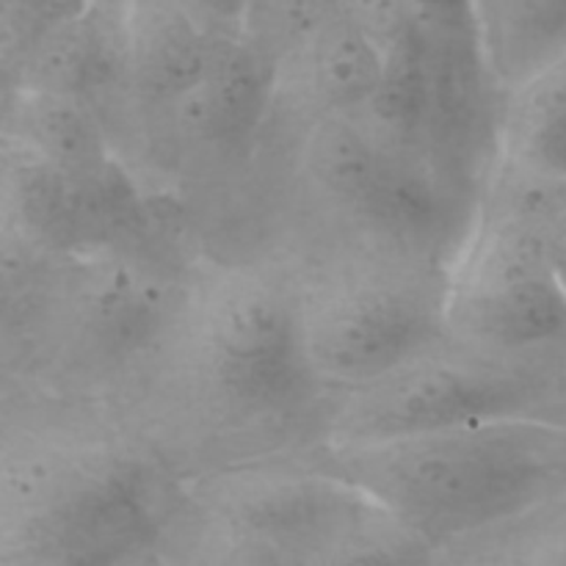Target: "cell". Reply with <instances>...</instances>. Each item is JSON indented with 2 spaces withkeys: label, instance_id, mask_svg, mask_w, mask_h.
<instances>
[{
  "label": "cell",
  "instance_id": "obj_1",
  "mask_svg": "<svg viewBox=\"0 0 566 566\" xmlns=\"http://www.w3.org/2000/svg\"><path fill=\"white\" fill-rule=\"evenodd\" d=\"M326 468L407 528L453 536L509 517L566 481V426L509 418L337 446Z\"/></svg>",
  "mask_w": 566,
  "mask_h": 566
},
{
  "label": "cell",
  "instance_id": "obj_2",
  "mask_svg": "<svg viewBox=\"0 0 566 566\" xmlns=\"http://www.w3.org/2000/svg\"><path fill=\"white\" fill-rule=\"evenodd\" d=\"M553 396V381L539 370L431 348L392 374L354 387L335 431L340 446H359L490 420L545 418L539 412Z\"/></svg>",
  "mask_w": 566,
  "mask_h": 566
},
{
  "label": "cell",
  "instance_id": "obj_3",
  "mask_svg": "<svg viewBox=\"0 0 566 566\" xmlns=\"http://www.w3.org/2000/svg\"><path fill=\"white\" fill-rule=\"evenodd\" d=\"M547 227L490 213L446 307L448 326L503 352L566 340V291L545 254Z\"/></svg>",
  "mask_w": 566,
  "mask_h": 566
},
{
  "label": "cell",
  "instance_id": "obj_4",
  "mask_svg": "<svg viewBox=\"0 0 566 566\" xmlns=\"http://www.w3.org/2000/svg\"><path fill=\"white\" fill-rule=\"evenodd\" d=\"M448 326L446 307L390 282H346L304 307V340L315 374L363 387L431 352Z\"/></svg>",
  "mask_w": 566,
  "mask_h": 566
},
{
  "label": "cell",
  "instance_id": "obj_5",
  "mask_svg": "<svg viewBox=\"0 0 566 566\" xmlns=\"http://www.w3.org/2000/svg\"><path fill=\"white\" fill-rule=\"evenodd\" d=\"M205 357L221 390L249 407L296 401L315 374L304 340V307L258 276L216 287L205 313Z\"/></svg>",
  "mask_w": 566,
  "mask_h": 566
},
{
  "label": "cell",
  "instance_id": "obj_6",
  "mask_svg": "<svg viewBox=\"0 0 566 566\" xmlns=\"http://www.w3.org/2000/svg\"><path fill=\"white\" fill-rule=\"evenodd\" d=\"M9 197L22 232L55 252H94L142 221L136 186L114 160L66 171L20 155Z\"/></svg>",
  "mask_w": 566,
  "mask_h": 566
},
{
  "label": "cell",
  "instance_id": "obj_7",
  "mask_svg": "<svg viewBox=\"0 0 566 566\" xmlns=\"http://www.w3.org/2000/svg\"><path fill=\"white\" fill-rule=\"evenodd\" d=\"M276 72L280 64L247 33H219L202 81L169 103L177 130L216 149L241 147L269 114Z\"/></svg>",
  "mask_w": 566,
  "mask_h": 566
},
{
  "label": "cell",
  "instance_id": "obj_8",
  "mask_svg": "<svg viewBox=\"0 0 566 566\" xmlns=\"http://www.w3.org/2000/svg\"><path fill=\"white\" fill-rule=\"evenodd\" d=\"M219 33L175 3L144 6L125 33V75L142 97L169 105L197 86L216 55Z\"/></svg>",
  "mask_w": 566,
  "mask_h": 566
},
{
  "label": "cell",
  "instance_id": "obj_9",
  "mask_svg": "<svg viewBox=\"0 0 566 566\" xmlns=\"http://www.w3.org/2000/svg\"><path fill=\"white\" fill-rule=\"evenodd\" d=\"M125 36L83 9L22 50V88L88 99L125 75Z\"/></svg>",
  "mask_w": 566,
  "mask_h": 566
},
{
  "label": "cell",
  "instance_id": "obj_10",
  "mask_svg": "<svg viewBox=\"0 0 566 566\" xmlns=\"http://www.w3.org/2000/svg\"><path fill=\"white\" fill-rule=\"evenodd\" d=\"M475 31L486 72L517 92L566 55V0H475Z\"/></svg>",
  "mask_w": 566,
  "mask_h": 566
},
{
  "label": "cell",
  "instance_id": "obj_11",
  "mask_svg": "<svg viewBox=\"0 0 566 566\" xmlns=\"http://www.w3.org/2000/svg\"><path fill=\"white\" fill-rule=\"evenodd\" d=\"M287 61L302 92L326 114H357L379 86L385 59L337 6Z\"/></svg>",
  "mask_w": 566,
  "mask_h": 566
},
{
  "label": "cell",
  "instance_id": "obj_12",
  "mask_svg": "<svg viewBox=\"0 0 566 566\" xmlns=\"http://www.w3.org/2000/svg\"><path fill=\"white\" fill-rule=\"evenodd\" d=\"M9 133L22 155L66 171H88L114 160L88 99L22 88Z\"/></svg>",
  "mask_w": 566,
  "mask_h": 566
},
{
  "label": "cell",
  "instance_id": "obj_13",
  "mask_svg": "<svg viewBox=\"0 0 566 566\" xmlns=\"http://www.w3.org/2000/svg\"><path fill=\"white\" fill-rule=\"evenodd\" d=\"M503 130L512 166L566 182V55L514 92Z\"/></svg>",
  "mask_w": 566,
  "mask_h": 566
},
{
  "label": "cell",
  "instance_id": "obj_14",
  "mask_svg": "<svg viewBox=\"0 0 566 566\" xmlns=\"http://www.w3.org/2000/svg\"><path fill=\"white\" fill-rule=\"evenodd\" d=\"M92 304L103 335L114 340H138L164 321L169 291L158 276L119 265L99 280Z\"/></svg>",
  "mask_w": 566,
  "mask_h": 566
},
{
  "label": "cell",
  "instance_id": "obj_15",
  "mask_svg": "<svg viewBox=\"0 0 566 566\" xmlns=\"http://www.w3.org/2000/svg\"><path fill=\"white\" fill-rule=\"evenodd\" d=\"M335 9L337 0H249L241 31L282 64Z\"/></svg>",
  "mask_w": 566,
  "mask_h": 566
},
{
  "label": "cell",
  "instance_id": "obj_16",
  "mask_svg": "<svg viewBox=\"0 0 566 566\" xmlns=\"http://www.w3.org/2000/svg\"><path fill=\"white\" fill-rule=\"evenodd\" d=\"M337 6L385 61L412 48L423 36L415 0H337Z\"/></svg>",
  "mask_w": 566,
  "mask_h": 566
},
{
  "label": "cell",
  "instance_id": "obj_17",
  "mask_svg": "<svg viewBox=\"0 0 566 566\" xmlns=\"http://www.w3.org/2000/svg\"><path fill=\"white\" fill-rule=\"evenodd\" d=\"M130 547L133 539H61L22 547L17 566H114Z\"/></svg>",
  "mask_w": 566,
  "mask_h": 566
},
{
  "label": "cell",
  "instance_id": "obj_18",
  "mask_svg": "<svg viewBox=\"0 0 566 566\" xmlns=\"http://www.w3.org/2000/svg\"><path fill=\"white\" fill-rule=\"evenodd\" d=\"M420 22L429 33L442 36H475V0H415Z\"/></svg>",
  "mask_w": 566,
  "mask_h": 566
},
{
  "label": "cell",
  "instance_id": "obj_19",
  "mask_svg": "<svg viewBox=\"0 0 566 566\" xmlns=\"http://www.w3.org/2000/svg\"><path fill=\"white\" fill-rule=\"evenodd\" d=\"M213 566H287L280 547L260 531H247V534L232 536L216 553Z\"/></svg>",
  "mask_w": 566,
  "mask_h": 566
},
{
  "label": "cell",
  "instance_id": "obj_20",
  "mask_svg": "<svg viewBox=\"0 0 566 566\" xmlns=\"http://www.w3.org/2000/svg\"><path fill=\"white\" fill-rule=\"evenodd\" d=\"M332 566H429L423 553L412 551L407 545H379L365 547V551L352 553Z\"/></svg>",
  "mask_w": 566,
  "mask_h": 566
},
{
  "label": "cell",
  "instance_id": "obj_21",
  "mask_svg": "<svg viewBox=\"0 0 566 566\" xmlns=\"http://www.w3.org/2000/svg\"><path fill=\"white\" fill-rule=\"evenodd\" d=\"M545 254L547 265H551L553 276L558 280V285L566 291V210L558 213L556 219L551 221L545 232Z\"/></svg>",
  "mask_w": 566,
  "mask_h": 566
},
{
  "label": "cell",
  "instance_id": "obj_22",
  "mask_svg": "<svg viewBox=\"0 0 566 566\" xmlns=\"http://www.w3.org/2000/svg\"><path fill=\"white\" fill-rule=\"evenodd\" d=\"M249 0H205V6L216 9L219 14H224L227 20L243 22V11H247Z\"/></svg>",
  "mask_w": 566,
  "mask_h": 566
},
{
  "label": "cell",
  "instance_id": "obj_23",
  "mask_svg": "<svg viewBox=\"0 0 566 566\" xmlns=\"http://www.w3.org/2000/svg\"><path fill=\"white\" fill-rule=\"evenodd\" d=\"M551 566H566V556H564V558H558V562H553Z\"/></svg>",
  "mask_w": 566,
  "mask_h": 566
}]
</instances>
